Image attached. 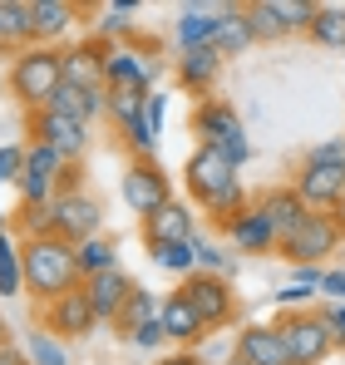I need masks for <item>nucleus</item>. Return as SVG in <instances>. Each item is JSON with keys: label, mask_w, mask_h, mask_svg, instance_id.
<instances>
[{"label": "nucleus", "mask_w": 345, "mask_h": 365, "mask_svg": "<svg viewBox=\"0 0 345 365\" xmlns=\"http://www.w3.org/2000/svg\"><path fill=\"white\" fill-rule=\"evenodd\" d=\"M197 272H212V277L227 272V257H222L212 242H202V237H197Z\"/></svg>", "instance_id": "40"}, {"label": "nucleus", "mask_w": 345, "mask_h": 365, "mask_svg": "<svg viewBox=\"0 0 345 365\" xmlns=\"http://www.w3.org/2000/svg\"><path fill=\"white\" fill-rule=\"evenodd\" d=\"M40 326H45L50 336H59V341H89V336L99 331V316H94V302H89L84 282L69 287L64 297L40 306Z\"/></svg>", "instance_id": "9"}, {"label": "nucleus", "mask_w": 345, "mask_h": 365, "mask_svg": "<svg viewBox=\"0 0 345 365\" xmlns=\"http://www.w3.org/2000/svg\"><path fill=\"white\" fill-rule=\"evenodd\" d=\"M5 232H10V217H5V207H0V237H5Z\"/></svg>", "instance_id": "48"}, {"label": "nucleus", "mask_w": 345, "mask_h": 365, "mask_svg": "<svg viewBox=\"0 0 345 365\" xmlns=\"http://www.w3.org/2000/svg\"><path fill=\"white\" fill-rule=\"evenodd\" d=\"M296 197L311 207V212H345V168H331V163H316L306 158L296 168Z\"/></svg>", "instance_id": "12"}, {"label": "nucleus", "mask_w": 345, "mask_h": 365, "mask_svg": "<svg viewBox=\"0 0 345 365\" xmlns=\"http://www.w3.org/2000/svg\"><path fill=\"white\" fill-rule=\"evenodd\" d=\"M182 182H187V192L202 202V212H207L222 232L252 207V197H247L242 178H237V168H232L217 148H192V158H187V168H182Z\"/></svg>", "instance_id": "1"}, {"label": "nucleus", "mask_w": 345, "mask_h": 365, "mask_svg": "<svg viewBox=\"0 0 345 365\" xmlns=\"http://www.w3.org/2000/svg\"><path fill=\"white\" fill-rule=\"evenodd\" d=\"M30 143H45V148H55L59 158L84 163V153H89V123L40 109V114H30Z\"/></svg>", "instance_id": "13"}, {"label": "nucleus", "mask_w": 345, "mask_h": 365, "mask_svg": "<svg viewBox=\"0 0 345 365\" xmlns=\"http://www.w3.org/2000/svg\"><path fill=\"white\" fill-rule=\"evenodd\" d=\"M0 346H15V341H10V326H5V321H0Z\"/></svg>", "instance_id": "47"}, {"label": "nucleus", "mask_w": 345, "mask_h": 365, "mask_svg": "<svg viewBox=\"0 0 345 365\" xmlns=\"http://www.w3.org/2000/svg\"><path fill=\"white\" fill-rule=\"evenodd\" d=\"M143 242H197V222H192V212L172 197L168 207H158L153 217H143Z\"/></svg>", "instance_id": "22"}, {"label": "nucleus", "mask_w": 345, "mask_h": 365, "mask_svg": "<svg viewBox=\"0 0 345 365\" xmlns=\"http://www.w3.org/2000/svg\"><path fill=\"white\" fill-rule=\"evenodd\" d=\"M242 15H247V25H252V35H257V40H282V35H287V25L277 20V10H272V0H257V5H242Z\"/></svg>", "instance_id": "34"}, {"label": "nucleus", "mask_w": 345, "mask_h": 365, "mask_svg": "<svg viewBox=\"0 0 345 365\" xmlns=\"http://www.w3.org/2000/svg\"><path fill=\"white\" fill-rule=\"evenodd\" d=\"M143 99L148 94H138V89H109V119H114V128H128V123L138 119Z\"/></svg>", "instance_id": "36"}, {"label": "nucleus", "mask_w": 345, "mask_h": 365, "mask_svg": "<svg viewBox=\"0 0 345 365\" xmlns=\"http://www.w3.org/2000/svg\"><path fill=\"white\" fill-rule=\"evenodd\" d=\"M123 202L133 217H153L172 202V178L158 158H128L123 163Z\"/></svg>", "instance_id": "8"}, {"label": "nucleus", "mask_w": 345, "mask_h": 365, "mask_svg": "<svg viewBox=\"0 0 345 365\" xmlns=\"http://www.w3.org/2000/svg\"><path fill=\"white\" fill-rule=\"evenodd\" d=\"M20 168H25V143H5L0 148V187L20 182Z\"/></svg>", "instance_id": "38"}, {"label": "nucleus", "mask_w": 345, "mask_h": 365, "mask_svg": "<svg viewBox=\"0 0 345 365\" xmlns=\"http://www.w3.org/2000/svg\"><path fill=\"white\" fill-rule=\"evenodd\" d=\"M148 257H153V267L177 272L182 282L197 272V242H148Z\"/></svg>", "instance_id": "28"}, {"label": "nucleus", "mask_w": 345, "mask_h": 365, "mask_svg": "<svg viewBox=\"0 0 345 365\" xmlns=\"http://www.w3.org/2000/svg\"><path fill=\"white\" fill-rule=\"evenodd\" d=\"M272 10H277V20L291 30H311V20H316V5L311 0H272Z\"/></svg>", "instance_id": "37"}, {"label": "nucleus", "mask_w": 345, "mask_h": 365, "mask_svg": "<svg viewBox=\"0 0 345 365\" xmlns=\"http://www.w3.org/2000/svg\"><path fill=\"white\" fill-rule=\"evenodd\" d=\"M192 133H197V148H217L237 173H242V163L252 158L242 114L232 109L227 99H197V109H192Z\"/></svg>", "instance_id": "5"}, {"label": "nucleus", "mask_w": 345, "mask_h": 365, "mask_svg": "<svg viewBox=\"0 0 345 365\" xmlns=\"http://www.w3.org/2000/svg\"><path fill=\"white\" fill-rule=\"evenodd\" d=\"M158 365H202V361H197L192 351H172V356H163Z\"/></svg>", "instance_id": "46"}, {"label": "nucleus", "mask_w": 345, "mask_h": 365, "mask_svg": "<svg viewBox=\"0 0 345 365\" xmlns=\"http://www.w3.org/2000/svg\"><path fill=\"white\" fill-rule=\"evenodd\" d=\"M158 321H163V331H168V341L177 346V351H187V346H197V341L207 336V331H202V316H197V311H192V302L182 297V287L163 297Z\"/></svg>", "instance_id": "19"}, {"label": "nucleus", "mask_w": 345, "mask_h": 365, "mask_svg": "<svg viewBox=\"0 0 345 365\" xmlns=\"http://www.w3.org/2000/svg\"><path fill=\"white\" fill-rule=\"evenodd\" d=\"M133 287H138V282H133L123 267H109V272H99V277H89V282H84V292H89V302H94V316H99V326H114Z\"/></svg>", "instance_id": "17"}, {"label": "nucleus", "mask_w": 345, "mask_h": 365, "mask_svg": "<svg viewBox=\"0 0 345 365\" xmlns=\"http://www.w3.org/2000/svg\"><path fill=\"white\" fill-rule=\"evenodd\" d=\"M306 35L321 40L326 50H345V5H316V20Z\"/></svg>", "instance_id": "30"}, {"label": "nucleus", "mask_w": 345, "mask_h": 365, "mask_svg": "<svg viewBox=\"0 0 345 365\" xmlns=\"http://www.w3.org/2000/svg\"><path fill=\"white\" fill-rule=\"evenodd\" d=\"M232 356H237V365H291L287 341L277 326H242Z\"/></svg>", "instance_id": "18"}, {"label": "nucleus", "mask_w": 345, "mask_h": 365, "mask_svg": "<svg viewBox=\"0 0 345 365\" xmlns=\"http://www.w3.org/2000/svg\"><path fill=\"white\" fill-rule=\"evenodd\" d=\"M158 297L153 292H143V287H133L128 292V302H123V311H118V321H114V331L118 336H133L138 326H148V321H158Z\"/></svg>", "instance_id": "27"}, {"label": "nucleus", "mask_w": 345, "mask_h": 365, "mask_svg": "<svg viewBox=\"0 0 345 365\" xmlns=\"http://www.w3.org/2000/svg\"><path fill=\"white\" fill-rule=\"evenodd\" d=\"M321 297H341L345 302V272H321V287H316Z\"/></svg>", "instance_id": "43"}, {"label": "nucleus", "mask_w": 345, "mask_h": 365, "mask_svg": "<svg viewBox=\"0 0 345 365\" xmlns=\"http://www.w3.org/2000/svg\"><path fill=\"white\" fill-rule=\"evenodd\" d=\"M277 331H282V341H287L291 365H321L336 351V331H331L326 311H306V306L282 311V316H277Z\"/></svg>", "instance_id": "6"}, {"label": "nucleus", "mask_w": 345, "mask_h": 365, "mask_svg": "<svg viewBox=\"0 0 345 365\" xmlns=\"http://www.w3.org/2000/svg\"><path fill=\"white\" fill-rule=\"evenodd\" d=\"M168 341V331H163V321H148V326H138L133 336H128V346H138V351H158Z\"/></svg>", "instance_id": "39"}, {"label": "nucleus", "mask_w": 345, "mask_h": 365, "mask_svg": "<svg viewBox=\"0 0 345 365\" xmlns=\"http://www.w3.org/2000/svg\"><path fill=\"white\" fill-rule=\"evenodd\" d=\"M50 212H55V237H64L69 247L89 242V237H104V207L89 192H79V187L59 192L50 202Z\"/></svg>", "instance_id": "11"}, {"label": "nucleus", "mask_w": 345, "mask_h": 365, "mask_svg": "<svg viewBox=\"0 0 345 365\" xmlns=\"http://www.w3.org/2000/svg\"><path fill=\"white\" fill-rule=\"evenodd\" d=\"M227 237H232V247H237L242 257H262V252H277V247H282L277 227H272V222H267V212L257 207V197H252V207H247V212L227 227Z\"/></svg>", "instance_id": "20"}, {"label": "nucleus", "mask_w": 345, "mask_h": 365, "mask_svg": "<svg viewBox=\"0 0 345 365\" xmlns=\"http://www.w3.org/2000/svg\"><path fill=\"white\" fill-rule=\"evenodd\" d=\"M20 262H25V292L35 302H55L69 287H79V262H74V247L64 237H25L20 242Z\"/></svg>", "instance_id": "2"}, {"label": "nucleus", "mask_w": 345, "mask_h": 365, "mask_svg": "<svg viewBox=\"0 0 345 365\" xmlns=\"http://www.w3.org/2000/svg\"><path fill=\"white\" fill-rule=\"evenodd\" d=\"M30 45V0H0V55H20Z\"/></svg>", "instance_id": "26"}, {"label": "nucleus", "mask_w": 345, "mask_h": 365, "mask_svg": "<svg viewBox=\"0 0 345 365\" xmlns=\"http://www.w3.org/2000/svg\"><path fill=\"white\" fill-rule=\"evenodd\" d=\"M257 207L267 212V222L277 227V237H282V242H287L291 232L301 227V217L311 212V207H306V202L296 197V187H267V192L257 197Z\"/></svg>", "instance_id": "25"}, {"label": "nucleus", "mask_w": 345, "mask_h": 365, "mask_svg": "<svg viewBox=\"0 0 345 365\" xmlns=\"http://www.w3.org/2000/svg\"><path fill=\"white\" fill-rule=\"evenodd\" d=\"M182 297H187V302H192V311L202 316V331H207V336L237 321V297H232L227 277H212V272H192V277L182 282Z\"/></svg>", "instance_id": "10"}, {"label": "nucleus", "mask_w": 345, "mask_h": 365, "mask_svg": "<svg viewBox=\"0 0 345 365\" xmlns=\"http://www.w3.org/2000/svg\"><path fill=\"white\" fill-rule=\"evenodd\" d=\"M345 242V212H306L301 227L282 242V257L291 267H316L321 257H331Z\"/></svg>", "instance_id": "7"}, {"label": "nucleus", "mask_w": 345, "mask_h": 365, "mask_svg": "<svg viewBox=\"0 0 345 365\" xmlns=\"http://www.w3.org/2000/svg\"><path fill=\"white\" fill-rule=\"evenodd\" d=\"M104 60H109V40L99 35H84L64 50V84H79V89H109L104 84Z\"/></svg>", "instance_id": "16"}, {"label": "nucleus", "mask_w": 345, "mask_h": 365, "mask_svg": "<svg viewBox=\"0 0 345 365\" xmlns=\"http://www.w3.org/2000/svg\"><path fill=\"white\" fill-rule=\"evenodd\" d=\"M74 20H79V5H69V0H30V35H35V45H55Z\"/></svg>", "instance_id": "24"}, {"label": "nucleus", "mask_w": 345, "mask_h": 365, "mask_svg": "<svg viewBox=\"0 0 345 365\" xmlns=\"http://www.w3.org/2000/svg\"><path fill=\"white\" fill-rule=\"evenodd\" d=\"M50 114H64V119L94 123L99 114H109V89H79V84H59L45 104Z\"/></svg>", "instance_id": "21"}, {"label": "nucleus", "mask_w": 345, "mask_h": 365, "mask_svg": "<svg viewBox=\"0 0 345 365\" xmlns=\"http://www.w3.org/2000/svg\"><path fill=\"white\" fill-rule=\"evenodd\" d=\"M202 365H207V361H202Z\"/></svg>", "instance_id": "49"}, {"label": "nucleus", "mask_w": 345, "mask_h": 365, "mask_svg": "<svg viewBox=\"0 0 345 365\" xmlns=\"http://www.w3.org/2000/svg\"><path fill=\"white\" fill-rule=\"evenodd\" d=\"M59 84H64V50L59 45H30V50H20L15 64H10V74H5V89H10V99L25 114H40Z\"/></svg>", "instance_id": "3"}, {"label": "nucleus", "mask_w": 345, "mask_h": 365, "mask_svg": "<svg viewBox=\"0 0 345 365\" xmlns=\"http://www.w3.org/2000/svg\"><path fill=\"white\" fill-rule=\"evenodd\" d=\"M0 365H30V356L20 346H0Z\"/></svg>", "instance_id": "45"}, {"label": "nucleus", "mask_w": 345, "mask_h": 365, "mask_svg": "<svg viewBox=\"0 0 345 365\" xmlns=\"http://www.w3.org/2000/svg\"><path fill=\"white\" fill-rule=\"evenodd\" d=\"M326 321L336 331V346H345V306H326Z\"/></svg>", "instance_id": "44"}, {"label": "nucleus", "mask_w": 345, "mask_h": 365, "mask_svg": "<svg viewBox=\"0 0 345 365\" xmlns=\"http://www.w3.org/2000/svg\"><path fill=\"white\" fill-rule=\"evenodd\" d=\"M306 158H316V163H331V168H345V138H331V143L311 148Z\"/></svg>", "instance_id": "41"}, {"label": "nucleus", "mask_w": 345, "mask_h": 365, "mask_svg": "<svg viewBox=\"0 0 345 365\" xmlns=\"http://www.w3.org/2000/svg\"><path fill=\"white\" fill-rule=\"evenodd\" d=\"M247 45H257V35H252L247 15H242V10H227V20H222V35H217V50H222V60L242 55Z\"/></svg>", "instance_id": "33"}, {"label": "nucleus", "mask_w": 345, "mask_h": 365, "mask_svg": "<svg viewBox=\"0 0 345 365\" xmlns=\"http://www.w3.org/2000/svg\"><path fill=\"white\" fill-rule=\"evenodd\" d=\"M74 262H79V277L89 282V277H99V272H109V267H118V252L109 237H89V242L74 247Z\"/></svg>", "instance_id": "31"}, {"label": "nucleus", "mask_w": 345, "mask_h": 365, "mask_svg": "<svg viewBox=\"0 0 345 365\" xmlns=\"http://www.w3.org/2000/svg\"><path fill=\"white\" fill-rule=\"evenodd\" d=\"M15 232H20V242H25V237H50V232H55V212H50V202H40V207H20V212H15Z\"/></svg>", "instance_id": "35"}, {"label": "nucleus", "mask_w": 345, "mask_h": 365, "mask_svg": "<svg viewBox=\"0 0 345 365\" xmlns=\"http://www.w3.org/2000/svg\"><path fill=\"white\" fill-rule=\"evenodd\" d=\"M104 84L109 89H138V94H153V50L148 45H109V60H104Z\"/></svg>", "instance_id": "14"}, {"label": "nucleus", "mask_w": 345, "mask_h": 365, "mask_svg": "<svg viewBox=\"0 0 345 365\" xmlns=\"http://www.w3.org/2000/svg\"><path fill=\"white\" fill-rule=\"evenodd\" d=\"M163 114H168V99H163V94H148V99H143V123H148L153 133L163 128Z\"/></svg>", "instance_id": "42"}, {"label": "nucleus", "mask_w": 345, "mask_h": 365, "mask_svg": "<svg viewBox=\"0 0 345 365\" xmlns=\"http://www.w3.org/2000/svg\"><path fill=\"white\" fill-rule=\"evenodd\" d=\"M222 20H227V10H202V5H187V10L177 15V50H202V45H217Z\"/></svg>", "instance_id": "23"}, {"label": "nucleus", "mask_w": 345, "mask_h": 365, "mask_svg": "<svg viewBox=\"0 0 345 365\" xmlns=\"http://www.w3.org/2000/svg\"><path fill=\"white\" fill-rule=\"evenodd\" d=\"M25 356H30V365H69V351H64V341H59V336H50L45 326L25 336Z\"/></svg>", "instance_id": "32"}, {"label": "nucleus", "mask_w": 345, "mask_h": 365, "mask_svg": "<svg viewBox=\"0 0 345 365\" xmlns=\"http://www.w3.org/2000/svg\"><path fill=\"white\" fill-rule=\"evenodd\" d=\"M25 292V262H20V237L5 232L0 237V297H20Z\"/></svg>", "instance_id": "29"}, {"label": "nucleus", "mask_w": 345, "mask_h": 365, "mask_svg": "<svg viewBox=\"0 0 345 365\" xmlns=\"http://www.w3.org/2000/svg\"><path fill=\"white\" fill-rule=\"evenodd\" d=\"M222 50L217 45H202V50H177V60H172V79L187 89V94H197V99H212V84H217V74H222Z\"/></svg>", "instance_id": "15"}, {"label": "nucleus", "mask_w": 345, "mask_h": 365, "mask_svg": "<svg viewBox=\"0 0 345 365\" xmlns=\"http://www.w3.org/2000/svg\"><path fill=\"white\" fill-rule=\"evenodd\" d=\"M74 178H79V163L59 158L55 148H45V143H25V168H20V182H15V192H20V207L55 202L59 192L79 187Z\"/></svg>", "instance_id": "4"}]
</instances>
